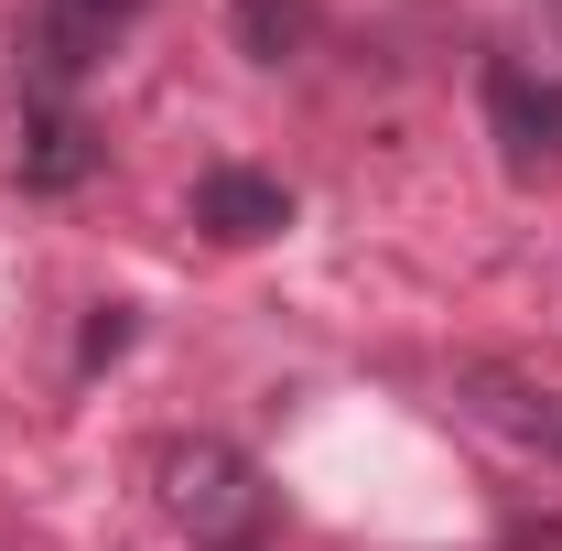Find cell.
Instances as JSON below:
<instances>
[{
  "label": "cell",
  "mask_w": 562,
  "mask_h": 551,
  "mask_svg": "<svg viewBox=\"0 0 562 551\" xmlns=\"http://www.w3.org/2000/svg\"><path fill=\"white\" fill-rule=\"evenodd\" d=\"M465 401H476V421H497L508 443H530V454L562 465V390L519 379V368H465Z\"/></svg>",
  "instance_id": "5"
},
{
  "label": "cell",
  "mask_w": 562,
  "mask_h": 551,
  "mask_svg": "<svg viewBox=\"0 0 562 551\" xmlns=\"http://www.w3.org/2000/svg\"><path fill=\"white\" fill-rule=\"evenodd\" d=\"M476 98H487V131H497V151H508V173H552V162H562V87L541 66L487 55Z\"/></svg>",
  "instance_id": "3"
},
{
  "label": "cell",
  "mask_w": 562,
  "mask_h": 551,
  "mask_svg": "<svg viewBox=\"0 0 562 551\" xmlns=\"http://www.w3.org/2000/svg\"><path fill=\"white\" fill-rule=\"evenodd\" d=\"M140 11L151 0H44L33 11V76H44V98H66L76 76H98L140 33Z\"/></svg>",
  "instance_id": "2"
},
{
  "label": "cell",
  "mask_w": 562,
  "mask_h": 551,
  "mask_svg": "<svg viewBox=\"0 0 562 551\" xmlns=\"http://www.w3.org/2000/svg\"><path fill=\"white\" fill-rule=\"evenodd\" d=\"M87 173H98V131L76 120L66 98H44V109L22 120V184H33V195H76Z\"/></svg>",
  "instance_id": "6"
},
{
  "label": "cell",
  "mask_w": 562,
  "mask_h": 551,
  "mask_svg": "<svg viewBox=\"0 0 562 551\" xmlns=\"http://www.w3.org/2000/svg\"><path fill=\"white\" fill-rule=\"evenodd\" d=\"M120 346H131V303H98V325H87V368L120 357Z\"/></svg>",
  "instance_id": "8"
},
{
  "label": "cell",
  "mask_w": 562,
  "mask_h": 551,
  "mask_svg": "<svg viewBox=\"0 0 562 551\" xmlns=\"http://www.w3.org/2000/svg\"><path fill=\"white\" fill-rule=\"evenodd\" d=\"M162 508H173L206 551H249L260 530H271V486H260V465H249L238 443H216V432H195V443L162 454Z\"/></svg>",
  "instance_id": "1"
},
{
  "label": "cell",
  "mask_w": 562,
  "mask_h": 551,
  "mask_svg": "<svg viewBox=\"0 0 562 551\" xmlns=\"http://www.w3.org/2000/svg\"><path fill=\"white\" fill-rule=\"evenodd\" d=\"M530 11H541V33H552V44H562V0H530Z\"/></svg>",
  "instance_id": "9"
},
{
  "label": "cell",
  "mask_w": 562,
  "mask_h": 551,
  "mask_svg": "<svg viewBox=\"0 0 562 551\" xmlns=\"http://www.w3.org/2000/svg\"><path fill=\"white\" fill-rule=\"evenodd\" d=\"M227 33H238V55L292 66V55L314 44V0H227Z\"/></svg>",
  "instance_id": "7"
},
{
  "label": "cell",
  "mask_w": 562,
  "mask_h": 551,
  "mask_svg": "<svg viewBox=\"0 0 562 551\" xmlns=\"http://www.w3.org/2000/svg\"><path fill=\"white\" fill-rule=\"evenodd\" d=\"M195 227H206L216 249H260L292 227V184L281 173H249V162H206L195 173Z\"/></svg>",
  "instance_id": "4"
}]
</instances>
